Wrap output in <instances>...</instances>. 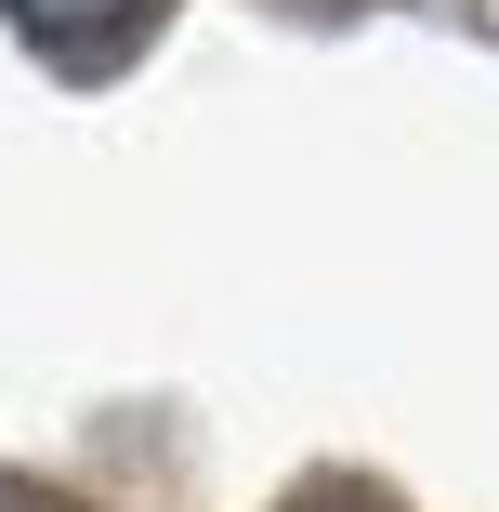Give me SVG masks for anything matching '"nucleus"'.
<instances>
[{"mask_svg": "<svg viewBox=\"0 0 499 512\" xmlns=\"http://www.w3.org/2000/svg\"><path fill=\"white\" fill-rule=\"evenodd\" d=\"M27 27H53V40H79V27H106V14H132V0H14Z\"/></svg>", "mask_w": 499, "mask_h": 512, "instance_id": "obj_1", "label": "nucleus"}]
</instances>
